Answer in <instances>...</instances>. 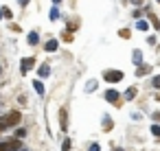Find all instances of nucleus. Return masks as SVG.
I'll return each mask as SVG.
<instances>
[{
    "label": "nucleus",
    "mask_w": 160,
    "mask_h": 151,
    "mask_svg": "<svg viewBox=\"0 0 160 151\" xmlns=\"http://www.w3.org/2000/svg\"><path fill=\"white\" fill-rule=\"evenodd\" d=\"M103 77H105V81H121L123 79V72L121 70H105Z\"/></svg>",
    "instance_id": "1"
},
{
    "label": "nucleus",
    "mask_w": 160,
    "mask_h": 151,
    "mask_svg": "<svg viewBox=\"0 0 160 151\" xmlns=\"http://www.w3.org/2000/svg\"><path fill=\"white\" fill-rule=\"evenodd\" d=\"M33 64H35V59H33V57H24V59L20 61V70H22V75H27V72L33 68Z\"/></svg>",
    "instance_id": "2"
},
{
    "label": "nucleus",
    "mask_w": 160,
    "mask_h": 151,
    "mask_svg": "<svg viewBox=\"0 0 160 151\" xmlns=\"http://www.w3.org/2000/svg\"><path fill=\"white\" fill-rule=\"evenodd\" d=\"M105 99H108L110 103H114V105H118V103H121V101H118V92H116V90H108V92H105Z\"/></svg>",
    "instance_id": "3"
},
{
    "label": "nucleus",
    "mask_w": 160,
    "mask_h": 151,
    "mask_svg": "<svg viewBox=\"0 0 160 151\" xmlns=\"http://www.w3.org/2000/svg\"><path fill=\"white\" fill-rule=\"evenodd\" d=\"M59 125H62V129L68 127V112H66V107H62V112H59Z\"/></svg>",
    "instance_id": "4"
},
{
    "label": "nucleus",
    "mask_w": 160,
    "mask_h": 151,
    "mask_svg": "<svg viewBox=\"0 0 160 151\" xmlns=\"http://www.w3.org/2000/svg\"><path fill=\"white\" fill-rule=\"evenodd\" d=\"M149 70H151V68H149L147 64H138V68H136V75H138V77H142V75H147Z\"/></svg>",
    "instance_id": "5"
},
{
    "label": "nucleus",
    "mask_w": 160,
    "mask_h": 151,
    "mask_svg": "<svg viewBox=\"0 0 160 151\" xmlns=\"http://www.w3.org/2000/svg\"><path fill=\"white\" fill-rule=\"evenodd\" d=\"M38 75H40V77H48V75H51V68H48L46 64H42V66L38 68Z\"/></svg>",
    "instance_id": "6"
},
{
    "label": "nucleus",
    "mask_w": 160,
    "mask_h": 151,
    "mask_svg": "<svg viewBox=\"0 0 160 151\" xmlns=\"http://www.w3.org/2000/svg\"><path fill=\"white\" fill-rule=\"evenodd\" d=\"M38 42H40V35H38L35 31H33V33H29V44H31V46H35Z\"/></svg>",
    "instance_id": "7"
},
{
    "label": "nucleus",
    "mask_w": 160,
    "mask_h": 151,
    "mask_svg": "<svg viewBox=\"0 0 160 151\" xmlns=\"http://www.w3.org/2000/svg\"><path fill=\"white\" fill-rule=\"evenodd\" d=\"M46 51H48V53L57 51V40H48V42H46Z\"/></svg>",
    "instance_id": "8"
},
{
    "label": "nucleus",
    "mask_w": 160,
    "mask_h": 151,
    "mask_svg": "<svg viewBox=\"0 0 160 151\" xmlns=\"http://www.w3.org/2000/svg\"><path fill=\"white\" fill-rule=\"evenodd\" d=\"M33 85H35V90H38V94H40V96H42V94H44V83H42V81H40V79H38V81H35V83H33Z\"/></svg>",
    "instance_id": "9"
},
{
    "label": "nucleus",
    "mask_w": 160,
    "mask_h": 151,
    "mask_svg": "<svg viewBox=\"0 0 160 151\" xmlns=\"http://www.w3.org/2000/svg\"><path fill=\"white\" fill-rule=\"evenodd\" d=\"M136 27H138L140 31H149V24H147L145 20H138V22H136Z\"/></svg>",
    "instance_id": "10"
},
{
    "label": "nucleus",
    "mask_w": 160,
    "mask_h": 151,
    "mask_svg": "<svg viewBox=\"0 0 160 151\" xmlns=\"http://www.w3.org/2000/svg\"><path fill=\"white\" fill-rule=\"evenodd\" d=\"M134 96H136V88H129V90L125 92V99H127V101H132Z\"/></svg>",
    "instance_id": "11"
},
{
    "label": "nucleus",
    "mask_w": 160,
    "mask_h": 151,
    "mask_svg": "<svg viewBox=\"0 0 160 151\" xmlns=\"http://www.w3.org/2000/svg\"><path fill=\"white\" fill-rule=\"evenodd\" d=\"M57 18H59V9L53 7V9H51V20H57Z\"/></svg>",
    "instance_id": "12"
},
{
    "label": "nucleus",
    "mask_w": 160,
    "mask_h": 151,
    "mask_svg": "<svg viewBox=\"0 0 160 151\" xmlns=\"http://www.w3.org/2000/svg\"><path fill=\"white\" fill-rule=\"evenodd\" d=\"M140 59H142V55H140V51H136L134 53V64H140Z\"/></svg>",
    "instance_id": "13"
},
{
    "label": "nucleus",
    "mask_w": 160,
    "mask_h": 151,
    "mask_svg": "<svg viewBox=\"0 0 160 151\" xmlns=\"http://www.w3.org/2000/svg\"><path fill=\"white\" fill-rule=\"evenodd\" d=\"M0 16H5V18H11V11L5 7V9H0Z\"/></svg>",
    "instance_id": "14"
},
{
    "label": "nucleus",
    "mask_w": 160,
    "mask_h": 151,
    "mask_svg": "<svg viewBox=\"0 0 160 151\" xmlns=\"http://www.w3.org/2000/svg\"><path fill=\"white\" fill-rule=\"evenodd\" d=\"M86 90H88V92H90V90H97V81H90V83L86 85Z\"/></svg>",
    "instance_id": "15"
},
{
    "label": "nucleus",
    "mask_w": 160,
    "mask_h": 151,
    "mask_svg": "<svg viewBox=\"0 0 160 151\" xmlns=\"http://www.w3.org/2000/svg\"><path fill=\"white\" fill-rule=\"evenodd\" d=\"M24 134H27L24 129H18V131H16V138H20V140H22V138H24Z\"/></svg>",
    "instance_id": "16"
},
{
    "label": "nucleus",
    "mask_w": 160,
    "mask_h": 151,
    "mask_svg": "<svg viewBox=\"0 0 160 151\" xmlns=\"http://www.w3.org/2000/svg\"><path fill=\"white\" fill-rule=\"evenodd\" d=\"M151 134H153V136H160V127L153 125V127H151Z\"/></svg>",
    "instance_id": "17"
},
{
    "label": "nucleus",
    "mask_w": 160,
    "mask_h": 151,
    "mask_svg": "<svg viewBox=\"0 0 160 151\" xmlns=\"http://www.w3.org/2000/svg\"><path fill=\"white\" fill-rule=\"evenodd\" d=\"M62 149H64V151H68V149H70V140H64V144H62Z\"/></svg>",
    "instance_id": "18"
},
{
    "label": "nucleus",
    "mask_w": 160,
    "mask_h": 151,
    "mask_svg": "<svg viewBox=\"0 0 160 151\" xmlns=\"http://www.w3.org/2000/svg\"><path fill=\"white\" fill-rule=\"evenodd\" d=\"M153 88H160V75H158V77H153Z\"/></svg>",
    "instance_id": "19"
},
{
    "label": "nucleus",
    "mask_w": 160,
    "mask_h": 151,
    "mask_svg": "<svg viewBox=\"0 0 160 151\" xmlns=\"http://www.w3.org/2000/svg\"><path fill=\"white\" fill-rule=\"evenodd\" d=\"M151 22H153V27H156V29H160V22L156 20V16H151Z\"/></svg>",
    "instance_id": "20"
},
{
    "label": "nucleus",
    "mask_w": 160,
    "mask_h": 151,
    "mask_svg": "<svg viewBox=\"0 0 160 151\" xmlns=\"http://www.w3.org/2000/svg\"><path fill=\"white\" fill-rule=\"evenodd\" d=\"M103 127H105V129H110V127H112V120H108V118H105V120H103Z\"/></svg>",
    "instance_id": "21"
},
{
    "label": "nucleus",
    "mask_w": 160,
    "mask_h": 151,
    "mask_svg": "<svg viewBox=\"0 0 160 151\" xmlns=\"http://www.w3.org/2000/svg\"><path fill=\"white\" fill-rule=\"evenodd\" d=\"M88 151H99V144H97V142H94V144H90V149H88Z\"/></svg>",
    "instance_id": "22"
},
{
    "label": "nucleus",
    "mask_w": 160,
    "mask_h": 151,
    "mask_svg": "<svg viewBox=\"0 0 160 151\" xmlns=\"http://www.w3.org/2000/svg\"><path fill=\"white\" fill-rule=\"evenodd\" d=\"M18 2H20V7H27V5L31 2V0H18Z\"/></svg>",
    "instance_id": "23"
},
{
    "label": "nucleus",
    "mask_w": 160,
    "mask_h": 151,
    "mask_svg": "<svg viewBox=\"0 0 160 151\" xmlns=\"http://www.w3.org/2000/svg\"><path fill=\"white\" fill-rule=\"evenodd\" d=\"M132 2H134V5H140V2H142V0H132Z\"/></svg>",
    "instance_id": "24"
},
{
    "label": "nucleus",
    "mask_w": 160,
    "mask_h": 151,
    "mask_svg": "<svg viewBox=\"0 0 160 151\" xmlns=\"http://www.w3.org/2000/svg\"><path fill=\"white\" fill-rule=\"evenodd\" d=\"M16 151H29V149H22V147H20V149H16Z\"/></svg>",
    "instance_id": "25"
},
{
    "label": "nucleus",
    "mask_w": 160,
    "mask_h": 151,
    "mask_svg": "<svg viewBox=\"0 0 160 151\" xmlns=\"http://www.w3.org/2000/svg\"><path fill=\"white\" fill-rule=\"evenodd\" d=\"M53 2H55V5H59V2H62V0H53Z\"/></svg>",
    "instance_id": "26"
},
{
    "label": "nucleus",
    "mask_w": 160,
    "mask_h": 151,
    "mask_svg": "<svg viewBox=\"0 0 160 151\" xmlns=\"http://www.w3.org/2000/svg\"><path fill=\"white\" fill-rule=\"evenodd\" d=\"M0 75H2V68H0Z\"/></svg>",
    "instance_id": "27"
},
{
    "label": "nucleus",
    "mask_w": 160,
    "mask_h": 151,
    "mask_svg": "<svg viewBox=\"0 0 160 151\" xmlns=\"http://www.w3.org/2000/svg\"><path fill=\"white\" fill-rule=\"evenodd\" d=\"M0 114H2V107H0Z\"/></svg>",
    "instance_id": "28"
},
{
    "label": "nucleus",
    "mask_w": 160,
    "mask_h": 151,
    "mask_svg": "<svg viewBox=\"0 0 160 151\" xmlns=\"http://www.w3.org/2000/svg\"><path fill=\"white\" fill-rule=\"evenodd\" d=\"M158 2H160V0H158Z\"/></svg>",
    "instance_id": "29"
}]
</instances>
